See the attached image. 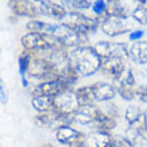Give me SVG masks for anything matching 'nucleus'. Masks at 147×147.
I'll return each mask as SVG.
<instances>
[{"label":"nucleus","mask_w":147,"mask_h":147,"mask_svg":"<svg viewBox=\"0 0 147 147\" xmlns=\"http://www.w3.org/2000/svg\"><path fill=\"white\" fill-rule=\"evenodd\" d=\"M68 62L79 76H91L100 70L102 60L94 47L79 46L68 50Z\"/></svg>","instance_id":"1"},{"label":"nucleus","mask_w":147,"mask_h":147,"mask_svg":"<svg viewBox=\"0 0 147 147\" xmlns=\"http://www.w3.org/2000/svg\"><path fill=\"white\" fill-rule=\"evenodd\" d=\"M62 23L66 24L67 27H70L74 32L86 36L88 34H94L98 27H100V24L96 20V18L92 19V18H88V16H86L76 11L67 12L66 16L62 19Z\"/></svg>","instance_id":"2"},{"label":"nucleus","mask_w":147,"mask_h":147,"mask_svg":"<svg viewBox=\"0 0 147 147\" xmlns=\"http://www.w3.org/2000/svg\"><path fill=\"white\" fill-rule=\"evenodd\" d=\"M36 126L42 128H58L63 126H70L72 123V115H63L58 111H48V112H39L35 116Z\"/></svg>","instance_id":"3"},{"label":"nucleus","mask_w":147,"mask_h":147,"mask_svg":"<svg viewBox=\"0 0 147 147\" xmlns=\"http://www.w3.org/2000/svg\"><path fill=\"white\" fill-rule=\"evenodd\" d=\"M94 50L96 51L100 60H106L109 58H128V47L124 43H115V42H98L94 46Z\"/></svg>","instance_id":"4"},{"label":"nucleus","mask_w":147,"mask_h":147,"mask_svg":"<svg viewBox=\"0 0 147 147\" xmlns=\"http://www.w3.org/2000/svg\"><path fill=\"white\" fill-rule=\"evenodd\" d=\"M54 106L55 111H58L59 114L74 115L78 111V109L80 107V103L78 100L75 91H71L70 88L54 96Z\"/></svg>","instance_id":"5"},{"label":"nucleus","mask_w":147,"mask_h":147,"mask_svg":"<svg viewBox=\"0 0 147 147\" xmlns=\"http://www.w3.org/2000/svg\"><path fill=\"white\" fill-rule=\"evenodd\" d=\"M135 75L131 68H127L122 76L114 80V87L116 90V94H119L120 98L127 102L132 100L135 98Z\"/></svg>","instance_id":"6"},{"label":"nucleus","mask_w":147,"mask_h":147,"mask_svg":"<svg viewBox=\"0 0 147 147\" xmlns=\"http://www.w3.org/2000/svg\"><path fill=\"white\" fill-rule=\"evenodd\" d=\"M71 84L66 83L63 80H44L40 84H36L35 87H32L30 91L34 96H51L54 98L58 94L70 90Z\"/></svg>","instance_id":"7"},{"label":"nucleus","mask_w":147,"mask_h":147,"mask_svg":"<svg viewBox=\"0 0 147 147\" xmlns=\"http://www.w3.org/2000/svg\"><path fill=\"white\" fill-rule=\"evenodd\" d=\"M103 114V110L100 107H96L95 105L90 106H80L78 111L72 115V123L80 124V126H88L94 124V122Z\"/></svg>","instance_id":"8"},{"label":"nucleus","mask_w":147,"mask_h":147,"mask_svg":"<svg viewBox=\"0 0 147 147\" xmlns=\"http://www.w3.org/2000/svg\"><path fill=\"white\" fill-rule=\"evenodd\" d=\"M100 28L103 34L110 38H115L131 31L127 24V19H120V18H106L105 22L100 24Z\"/></svg>","instance_id":"9"},{"label":"nucleus","mask_w":147,"mask_h":147,"mask_svg":"<svg viewBox=\"0 0 147 147\" xmlns=\"http://www.w3.org/2000/svg\"><path fill=\"white\" fill-rule=\"evenodd\" d=\"M124 60L126 59L122 58H109L106 60H102L100 70L103 71L106 76H109L112 80H115V79L122 76L124 71L127 70L126 64H124Z\"/></svg>","instance_id":"10"},{"label":"nucleus","mask_w":147,"mask_h":147,"mask_svg":"<svg viewBox=\"0 0 147 147\" xmlns=\"http://www.w3.org/2000/svg\"><path fill=\"white\" fill-rule=\"evenodd\" d=\"M11 11L18 16H26V18H36L40 13L39 8L31 0H9L8 3Z\"/></svg>","instance_id":"11"},{"label":"nucleus","mask_w":147,"mask_h":147,"mask_svg":"<svg viewBox=\"0 0 147 147\" xmlns=\"http://www.w3.org/2000/svg\"><path fill=\"white\" fill-rule=\"evenodd\" d=\"M91 87H92L95 102H110L116 95V90L114 84H110L106 82H96Z\"/></svg>","instance_id":"12"},{"label":"nucleus","mask_w":147,"mask_h":147,"mask_svg":"<svg viewBox=\"0 0 147 147\" xmlns=\"http://www.w3.org/2000/svg\"><path fill=\"white\" fill-rule=\"evenodd\" d=\"M86 135L82 131H78L71 126H63L56 130V139L62 144H71L72 142L84 139Z\"/></svg>","instance_id":"13"},{"label":"nucleus","mask_w":147,"mask_h":147,"mask_svg":"<svg viewBox=\"0 0 147 147\" xmlns=\"http://www.w3.org/2000/svg\"><path fill=\"white\" fill-rule=\"evenodd\" d=\"M128 58L136 64H147V42L138 40L128 47Z\"/></svg>","instance_id":"14"},{"label":"nucleus","mask_w":147,"mask_h":147,"mask_svg":"<svg viewBox=\"0 0 147 147\" xmlns=\"http://www.w3.org/2000/svg\"><path fill=\"white\" fill-rule=\"evenodd\" d=\"M39 12L42 15H46V16H50L52 19H58V20H62L67 13V9L63 5L60 4H56L54 1H44V3H40V7H39Z\"/></svg>","instance_id":"15"},{"label":"nucleus","mask_w":147,"mask_h":147,"mask_svg":"<svg viewBox=\"0 0 147 147\" xmlns=\"http://www.w3.org/2000/svg\"><path fill=\"white\" fill-rule=\"evenodd\" d=\"M111 139L112 136L109 132L96 130V131L86 135L84 142L88 147H109L110 143H111Z\"/></svg>","instance_id":"16"},{"label":"nucleus","mask_w":147,"mask_h":147,"mask_svg":"<svg viewBox=\"0 0 147 147\" xmlns=\"http://www.w3.org/2000/svg\"><path fill=\"white\" fill-rule=\"evenodd\" d=\"M106 15L109 18H120V19H127L128 11L126 7L122 5L119 0H107V9Z\"/></svg>","instance_id":"17"},{"label":"nucleus","mask_w":147,"mask_h":147,"mask_svg":"<svg viewBox=\"0 0 147 147\" xmlns=\"http://www.w3.org/2000/svg\"><path fill=\"white\" fill-rule=\"evenodd\" d=\"M32 106L38 112H48L54 111V98L51 96H34L32 98Z\"/></svg>","instance_id":"18"},{"label":"nucleus","mask_w":147,"mask_h":147,"mask_svg":"<svg viewBox=\"0 0 147 147\" xmlns=\"http://www.w3.org/2000/svg\"><path fill=\"white\" fill-rule=\"evenodd\" d=\"M75 94H76V98L80 106H90L95 103V98H94L91 86H82V87L75 90Z\"/></svg>","instance_id":"19"},{"label":"nucleus","mask_w":147,"mask_h":147,"mask_svg":"<svg viewBox=\"0 0 147 147\" xmlns=\"http://www.w3.org/2000/svg\"><path fill=\"white\" fill-rule=\"evenodd\" d=\"M27 28L31 32H42L47 35H52L55 30V24L40 22V20H31V22H28Z\"/></svg>","instance_id":"20"},{"label":"nucleus","mask_w":147,"mask_h":147,"mask_svg":"<svg viewBox=\"0 0 147 147\" xmlns=\"http://www.w3.org/2000/svg\"><path fill=\"white\" fill-rule=\"evenodd\" d=\"M94 126L96 127V130L109 132V131H111V130H114V128L116 127V120H115V118L106 115L105 112H103V114L94 122Z\"/></svg>","instance_id":"21"},{"label":"nucleus","mask_w":147,"mask_h":147,"mask_svg":"<svg viewBox=\"0 0 147 147\" xmlns=\"http://www.w3.org/2000/svg\"><path fill=\"white\" fill-rule=\"evenodd\" d=\"M132 18L136 23L146 26L147 24V4H138L134 9H132Z\"/></svg>","instance_id":"22"},{"label":"nucleus","mask_w":147,"mask_h":147,"mask_svg":"<svg viewBox=\"0 0 147 147\" xmlns=\"http://www.w3.org/2000/svg\"><path fill=\"white\" fill-rule=\"evenodd\" d=\"M140 116H142V111L138 106H128L126 109V112H124V118L127 120L128 126L136 123L140 119Z\"/></svg>","instance_id":"23"},{"label":"nucleus","mask_w":147,"mask_h":147,"mask_svg":"<svg viewBox=\"0 0 147 147\" xmlns=\"http://www.w3.org/2000/svg\"><path fill=\"white\" fill-rule=\"evenodd\" d=\"M31 52L30 51H24V52H22L19 56V70H20V75H22V78L27 74V70L28 67H30V64H31Z\"/></svg>","instance_id":"24"},{"label":"nucleus","mask_w":147,"mask_h":147,"mask_svg":"<svg viewBox=\"0 0 147 147\" xmlns=\"http://www.w3.org/2000/svg\"><path fill=\"white\" fill-rule=\"evenodd\" d=\"M70 8L74 9H88L92 7V0H63Z\"/></svg>","instance_id":"25"},{"label":"nucleus","mask_w":147,"mask_h":147,"mask_svg":"<svg viewBox=\"0 0 147 147\" xmlns=\"http://www.w3.org/2000/svg\"><path fill=\"white\" fill-rule=\"evenodd\" d=\"M106 9H107V1H105V0H95L92 3V12L96 15V18L107 16Z\"/></svg>","instance_id":"26"},{"label":"nucleus","mask_w":147,"mask_h":147,"mask_svg":"<svg viewBox=\"0 0 147 147\" xmlns=\"http://www.w3.org/2000/svg\"><path fill=\"white\" fill-rule=\"evenodd\" d=\"M109 147H132V143L124 136H112Z\"/></svg>","instance_id":"27"},{"label":"nucleus","mask_w":147,"mask_h":147,"mask_svg":"<svg viewBox=\"0 0 147 147\" xmlns=\"http://www.w3.org/2000/svg\"><path fill=\"white\" fill-rule=\"evenodd\" d=\"M103 103H106V106H105V109H102V110H103V112H105L106 115L112 116V118H116V116L119 115V109H118L116 105L110 103V102H103Z\"/></svg>","instance_id":"28"},{"label":"nucleus","mask_w":147,"mask_h":147,"mask_svg":"<svg viewBox=\"0 0 147 147\" xmlns=\"http://www.w3.org/2000/svg\"><path fill=\"white\" fill-rule=\"evenodd\" d=\"M135 98H138L140 102H143L147 105V86H136L135 87Z\"/></svg>","instance_id":"29"},{"label":"nucleus","mask_w":147,"mask_h":147,"mask_svg":"<svg viewBox=\"0 0 147 147\" xmlns=\"http://www.w3.org/2000/svg\"><path fill=\"white\" fill-rule=\"evenodd\" d=\"M0 102L5 105L8 102V92H7V88H5V84H4L3 79L0 78Z\"/></svg>","instance_id":"30"},{"label":"nucleus","mask_w":147,"mask_h":147,"mask_svg":"<svg viewBox=\"0 0 147 147\" xmlns=\"http://www.w3.org/2000/svg\"><path fill=\"white\" fill-rule=\"evenodd\" d=\"M143 36H144V31H142V30H134V31H131L128 38L132 42H138V40H142Z\"/></svg>","instance_id":"31"},{"label":"nucleus","mask_w":147,"mask_h":147,"mask_svg":"<svg viewBox=\"0 0 147 147\" xmlns=\"http://www.w3.org/2000/svg\"><path fill=\"white\" fill-rule=\"evenodd\" d=\"M70 147H88L87 144H86L84 139H82V140H76V142H72L71 144H68Z\"/></svg>","instance_id":"32"},{"label":"nucleus","mask_w":147,"mask_h":147,"mask_svg":"<svg viewBox=\"0 0 147 147\" xmlns=\"http://www.w3.org/2000/svg\"><path fill=\"white\" fill-rule=\"evenodd\" d=\"M142 116H143V120H144V123H146V126H147V109L142 112Z\"/></svg>","instance_id":"33"},{"label":"nucleus","mask_w":147,"mask_h":147,"mask_svg":"<svg viewBox=\"0 0 147 147\" xmlns=\"http://www.w3.org/2000/svg\"><path fill=\"white\" fill-rule=\"evenodd\" d=\"M135 1H138L139 4H147V0H135Z\"/></svg>","instance_id":"34"},{"label":"nucleus","mask_w":147,"mask_h":147,"mask_svg":"<svg viewBox=\"0 0 147 147\" xmlns=\"http://www.w3.org/2000/svg\"><path fill=\"white\" fill-rule=\"evenodd\" d=\"M35 1H39V3H44V1H48V0H35Z\"/></svg>","instance_id":"35"},{"label":"nucleus","mask_w":147,"mask_h":147,"mask_svg":"<svg viewBox=\"0 0 147 147\" xmlns=\"http://www.w3.org/2000/svg\"><path fill=\"white\" fill-rule=\"evenodd\" d=\"M42 147H54L52 144H44V146H42Z\"/></svg>","instance_id":"36"}]
</instances>
